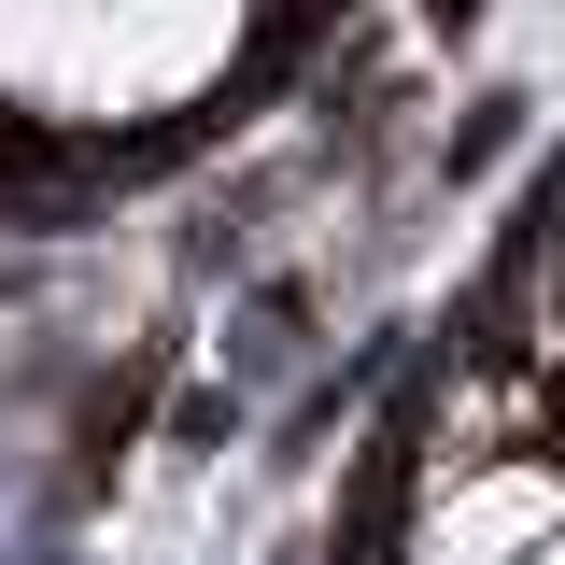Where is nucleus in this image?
<instances>
[{
    "mask_svg": "<svg viewBox=\"0 0 565 565\" xmlns=\"http://www.w3.org/2000/svg\"><path fill=\"white\" fill-rule=\"evenodd\" d=\"M523 565H565V537H552V552H523Z\"/></svg>",
    "mask_w": 565,
    "mask_h": 565,
    "instance_id": "20e7f679",
    "label": "nucleus"
},
{
    "mask_svg": "<svg viewBox=\"0 0 565 565\" xmlns=\"http://www.w3.org/2000/svg\"><path fill=\"white\" fill-rule=\"evenodd\" d=\"M565 537V438H509V452H424L411 481V565H523Z\"/></svg>",
    "mask_w": 565,
    "mask_h": 565,
    "instance_id": "f03ea898",
    "label": "nucleus"
},
{
    "mask_svg": "<svg viewBox=\"0 0 565 565\" xmlns=\"http://www.w3.org/2000/svg\"><path fill=\"white\" fill-rule=\"evenodd\" d=\"M552 438H565V367H552Z\"/></svg>",
    "mask_w": 565,
    "mask_h": 565,
    "instance_id": "7ed1b4c3",
    "label": "nucleus"
},
{
    "mask_svg": "<svg viewBox=\"0 0 565 565\" xmlns=\"http://www.w3.org/2000/svg\"><path fill=\"white\" fill-rule=\"evenodd\" d=\"M255 0H0V99L43 128H141L184 114L241 57Z\"/></svg>",
    "mask_w": 565,
    "mask_h": 565,
    "instance_id": "f257e3e1",
    "label": "nucleus"
}]
</instances>
